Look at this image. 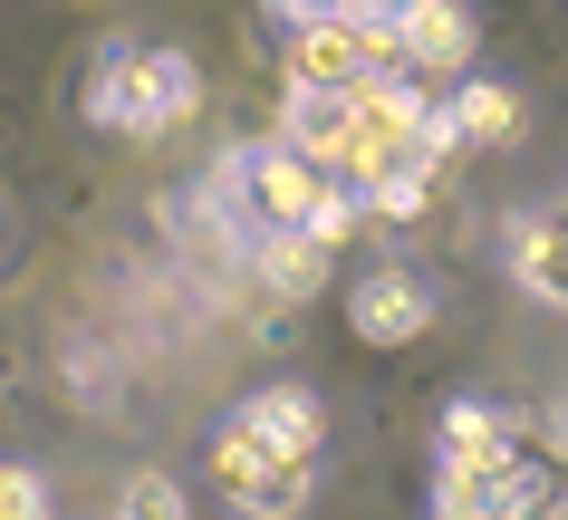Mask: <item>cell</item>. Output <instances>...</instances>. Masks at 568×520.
Instances as JSON below:
<instances>
[{"label": "cell", "instance_id": "obj_8", "mask_svg": "<svg viewBox=\"0 0 568 520\" xmlns=\"http://www.w3.org/2000/svg\"><path fill=\"white\" fill-rule=\"evenodd\" d=\"M251 261H261V279L280 299H318V289H328V242H308L300 222H270Z\"/></svg>", "mask_w": 568, "mask_h": 520}, {"label": "cell", "instance_id": "obj_11", "mask_svg": "<svg viewBox=\"0 0 568 520\" xmlns=\"http://www.w3.org/2000/svg\"><path fill=\"white\" fill-rule=\"evenodd\" d=\"M510 279H520L539 308H559L568 279H559V222H549V213H520V222H510Z\"/></svg>", "mask_w": 568, "mask_h": 520}, {"label": "cell", "instance_id": "obj_12", "mask_svg": "<svg viewBox=\"0 0 568 520\" xmlns=\"http://www.w3.org/2000/svg\"><path fill=\"white\" fill-rule=\"evenodd\" d=\"M337 125H347V96H337V88H290V125H280V135H290L300 154L328 164V154H337Z\"/></svg>", "mask_w": 568, "mask_h": 520}, {"label": "cell", "instance_id": "obj_13", "mask_svg": "<svg viewBox=\"0 0 568 520\" xmlns=\"http://www.w3.org/2000/svg\"><path fill=\"white\" fill-rule=\"evenodd\" d=\"M193 106H203V68L174 59V49H154V135L193 125Z\"/></svg>", "mask_w": 568, "mask_h": 520}, {"label": "cell", "instance_id": "obj_14", "mask_svg": "<svg viewBox=\"0 0 568 520\" xmlns=\"http://www.w3.org/2000/svg\"><path fill=\"white\" fill-rule=\"evenodd\" d=\"M491 472H501V462H434V511L491 520Z\"/></svg>", "mask_w": 568, "mask_h": 520}, {"label": "cell", "instance_id": "obj_17", "mask_svg": "<svg viewBox=\"0 0 568 520\" xmlns=\"http://www.w3.org/2000/svg\"><path fill=\"white\" fill-rule=\"evenodd\" d=\"M280 20H300V10H395V0H270Z\"/></svg>", "mask_w": 568, "mask_h": 520}, {"label": "cell", "instance_id": "obj_7", "mask_svg": "<svg viewBox=\"0 0 568 520\" xmlns=\"http://www.w3.org/2000/svg\"><path fill=\"white\" fill-rule=\"evenodd\" d=\"M232 425L251 434V443H270V453H318V425H328V415H318V396H308V386H261Z\"/></svg>", "mask_w": 568, "mask_h": 520}, {"label": "cell", "instance_id": "obj_4", "mask_svg": "<svg viewBox=\"0 0 568 520\" xmlns=\"http://www.w3.org/2000/svg\"><path fill=\"white\" fill-rule=\"evenodd\" d=\"M328 184H337V174L318 164V154H300L290 135H270V145L241 154V193H251V213H261V222H300Z\"/></svg>", "mask_w": 568, "mask_h": 520}, {"label": "cell", "instance_id": "obj_9", "mask_svg": "<svg viewBox=\"0 0 568 520\" xmlns=\"http://www.w3.org/2000/svg\"><path fill=\"white\" fill-rule=\"evenodd\" d=\"M520 443H530V425L501 405H444V462H501Z\"/></svg>", "mask_w": 568, "mask_h": 520}, {"label": "cell", "instance_id": "obj_6", "mask_svg": "<svg viewBox=\"0 0 568 520\" xmlns=\"http://www.w3.org/2000/svg\"><path fill=\"white\" fill-rule=\"evenodd\" d=\"M88 125H106V135H154V49L116 39V49L97 59V78H88Z\"/></svg>", "mask_w": 568, "mask_h": 520}, {"label": "cell", "instance_id": "obj_10", "mask_svg": "<svg viewBox=\"0 0 568 520\" xmlns=\"http://www.w3.org/2000/svg\"><path fill=\"white\" fill-rule=\"evenodd\" d=\"M444 116H453L463 145H510V135H520V96H510L501 78H463V88L444 96Z\"/></svg>", "mask_w": 568, "mask_h": 520}, {"label": "cell", "instance_id": "obj_5", "mask_svg": "<svg viewBox=\"0 0 568 520\" xmlns=\"http://www.w3.org/2000/svg\"><path fill=\"white\" fill-rule=\"evenodd\" d=\"M347 328L366 337V347H405V337L434 328V279L424 271H366L357 289H347Z\"/></svg>", "mask_w": 568, "mask_h": 520}, {"label": "cell", "instance_id": "obj_1", "mask_svg": "<svg viewBox=\"0 0 568 520\" xmlns=\"http://www.w3.org/2000/svg\"><path fill=\"white\" fill-rule=\"evenodd\" d=\"M290 88H366V78H395V20L386 10H300L290 20Z\"/></svg>", "mask_w": 568, "mask_h": 520}, {"label": "cell", "instance_id": "obj_16", "mask_svg": "<svg viewBox=\"0 0 568 520\" xmlns=\"http://www.w3.org/2000/svg\"><path fill=\"white\" fill-rule=\"evenodd\" d=\"M39 511H49V482L30 462H0V520H39Z\"/></svg>", "mask_w": 568, "mask_h": 520}, {"label": "cell", "instance_id": "obj_15", "mask_svg": "<svg viewBox=\"0 0 568 520\" xmlns=\"http://www.w3.org/2000/svg\"><path fill=\"white\" fill-rule=\"evenodd\" d=\"M116 511H145V520H174L183 511V482H164V472H125Z\"/></svg>", "mask_w": 568, "mask_h": 520}, {"label": "cell", "instance_id": "obj_3", "mask_svg": "<svg viewBox=\"0 0 568 520\" xmlns=\"http://www.w3.org/2000/svg\"><path fill=\"white\" fill-rule=\"evenodd\" d=\"M395 59H405V78H424V88H453L463 68H473V10L463 0H395Z\"/></svg>", "mask_w": 568, "mask_h": 520}, {"label": "cell", "instance_id": "obj_2", "mask_svg": "<svg viewBox=\"0 0 568 520\" xmlns=\"http://www.w3.org/2000/svg\"><path fill=\"white\" fill-rule=\"evenodd\" d=\"M212 482L232 511H308V453H270L241 425H222V443H212Z\"/></svg>", "mask_w": 568, "mask_h": 520}]
</instances>
